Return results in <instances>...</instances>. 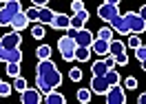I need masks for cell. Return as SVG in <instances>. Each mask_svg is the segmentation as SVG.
Listing matches in <instances>:
<instances>
[{
    "instance_id": "1",
    "label": "cell",
    "mask_w": 146,
    "mask_h": 104,
    "mask_svg": "<svg viewBox=\"0 0 146 104\" xmlns=\"http://www.w3.org/2000/svg\"><path fill=\"white\" fill-rule=\"evenodd\" d=\"M60 84H62V73L55 66V62L51 58L49 60H40L36 66V89L44 95L51 89H60Z\"/></svg>"
},
{
    "instance_id": "2",
    "label": "cell",
    "mask_w": 146,
    "mask_h": 104,
    "mask_svg": "<svg viewBox=\"0 0 146 104\" xmlns=\"http://www.w3.org/2000/svg\"><path fill=\"white\" fill-rule=\"evenodd\" d=\"M22 11V5L20 0H7L2 7H0V27H9L11 20Z\"/></svg>"
},
{
    "instance_id": "3",
    "label": "cell",
    "mask_w": 146,
    "mask_h": 104,
    "mask_svg": "<svg viewBox=\"0 0 146 104\" xmlns=\"http://www.w3.org/2000/svg\"><path fill=\"white\" fill-rule=\"evenodd\" d=\"M109 56H113L115 58V64H119V66H124L128 62V56H126V44L122 42V40H111L109 42Z\"/></svg>"
},
{
    "instance_id": "4",
    "label": "cell",
    "mask_w": 146,
    "mask_h": 104,
    "mask_svg": "<svg viewBox=\"0 0 146 104\" xmlns=\"http://www.w3.org/2000/svg\"><path fill=\"white\" fill-rule=\"evenodd\" d=\"M122 18H124V22H126V27H128V33H137V36H139L146 29V20L139 18L135 11H126Z\"/></svg>"
},
{
    "instance_id": "5",
    "label": "cell",
    "mask_w": 146,
    "mask_h": 104,
    "mask_svg": "<svg viewBox=\"0 0 146 104\" xmlns=\"http://www.w3.org/2000/svg\"><path fill=\"white\" fill-rule=\"evenodd\" d=\"M75 40L69 38V36H62V38L58 40V51H60V56L66 60V62H71L73 60V51H75Z\"/></svg>"
},
{
    "instance_id": "6",
    "label": "cell",
    "mask_w": 146,
    "mask_h": 104,
    "mask_svg": "<svg viewBox=\"0 0 146 104\" xmlns=\"http://www.w3.org/2000/svg\"><path fill=\"white\" fill-rule=\"evenodd\" d=\"M104 97H106L109 104H124L126 102V91H124V86H119V84H111L109 91L104 93Z\"/></svg>"
},
{
    "instance_id": "7",
    "label": "cell",
    "mask_w": 146,
    "mask_h": 104,
    "mask_svg": "<svg viewBox=\"0 0 146 104\" xmlns=\"http://www.w3.org/2000/svg\"><path fill=\"white\" fill-rule=\"evenodd\" d=\"M98 16L104 22H111L115 16H119V7L117 5H111V2H102L100 7H98Z\"/></svg>"
},
{
    "instance_id": "8",
    "label": "cell",
    "mask_w": 146,
    "mask_h": 104,
    "mask_svg": "<svg viewBox=\"0 0 146 104\" xmlns=\"http://www.w3.org/2000/svg\"><path fill=\"white\" fill-rule=\"evenodd\" d=\"M0 42H2V49H18L22 38H20V31H9L5 36H0Z\"/></svg>"
},
{
    "instance_id": "9",
    "label": "cell",
    "mask_w": 146,
    "mask_h": 104,
    "mask_svg": "<svg viewBox=\"0 0 146 104\" xmlns=\"http://www.w3.org/2000/svg\"><path fill=\"white\" fill-rule=\"evenodd\" d=\"M93 38H95V36H93L86 27L78 29V31H75V36H73V40H75V44H78V47H91Z\"/></svg>"
},
{
    "instance_id": "10",
    "label": "cell",
    "mask_w": 146,
    "mask_h": 104,
    "mask_svg": "<svg viewBox=\"0 0 146 104\" xmlns=\"http://www.w3.org/2000/svg\"><path fill=\"white\" fill-rule=\"evenodd\" d=\"M20 100L22 104H40L42 102V93L38 91V89H25V91H20Z\"/></svg>"
},
{
    "instance_id": "11",
    "label": "cell",
    "mask_w": 146,
    "mask_h": 104,
    "mask_svg": "<svg viewBox=\"0 0 146 104\" xmlns=\"http://www.w3.org/2000/svg\"><path fill=\"white\" fill-rule=\"evenodd\" d=\"M86 22H89V11H86V9L75 11L73 16H69V27H71V29H82Z\"/></svg>"
},
{
    "instance_id": "12",
    "label": "cell",
    "mask_w": 146,
    "mask_h": 104,
    "mask_svg": "<svg viewBox=\"0 0 146 104\" xmlns=\"http://www.w3.org/2000/svg\"><path fill=\"white\" fill-rule=\"evenodd\" d=\"M91 93H98V95H104L109 91V82H106V78L104 76H93L91 78Z\"/></svg>"
},
{
    "instance_id": "13",
    "label": "cell",
    "mask_w": 146,
    "mask_h": 104,
    "mask_svg": "<svg viewBox=\"0 0 146 104\" xmlns=\"http://www.w3.org/2000/svg\"><path fill=\"white\" fill-rule=\"evenodd\" d=\"M91 53H95V56L104 58L106 53H109V40H102V38H93V42H91Z\"/></svg>"
},
{
    "instance_id": "14",
    "label": "cell",
    "mask_w": 146,
    "mask_h": 104,
    "mask_svg": "<svg viewBox=\"0 0 146 104\" xmlns=\"http://www.w3.org/2000/svg\"><path fill=\"white\" fill-rule=\"evenodd\" d=\"M0 60L5 62H22V51L18 49H2L0 51Z\"/></svg>"
},
{
    "instance_id": "15",
    "label": "cell",
    "mask_w": 146,
    "mask_h": 104,
    "mask_svg": "<svg viewBox=\"0 0 146 104\" xmlns=\"http://www.w3.org/2000/svg\"><path fill=\"white\" fill-rule=\"evenodd\" d=\"M29 25H31V22H29L27 20V16H25V11H20L18 16H16V18L11 20V31H25V29L29 27Z\"/></svg>"
},
{
    "instance_id": "16",
    "label": "cell",
    "mask_w": 146,
    "mask_h": 104,
    "mask_svg": "<svg viewBox=\"0 0 146 104\" xmlns=\"http://www.w3.org/2000/svg\"><path fill=\"white\" fill-rule=\"evenodd\" d=\"M109 25H111V29H113V31H117L119 36H128V27H126V22H124V18H122V16H115Z\"/></svg>"
},
{
    "instance_id": "17",
    "label": "cell",
    "mask_w": 146,
    "mask_h": 104,
    "mask_svg": "<svg viewBox=\"0 0 146 104\" xmlns=\"http://www.w3.org/2000/svg\"><path fill=\"white\" fill-rule=\"evenodd\" d=\"M49 25L53 29H58V31H64V29L69 27V16H66V13H55L53 20H51Z\"/></svg>"
},
{
    "instance_id": "18",
    "label": "cell",
    "mask_w": 146,
    "mask_h": 104,
    "mask_svg": "<svg viewBox=\"0 0 146 104\" xmlns=\"http://www.w3.org/2000/svg\"><path fill=\"white\" fill-rule=\"evenodd\" d=\"M46 104H64L66 102V97H64L60 91H55V89H51L49 93H44V97H42Z\"/></svg>"
},
{
    "instance_id": "19",
    "label": "cell",
    "mask_w": 146,
    "mask_h": 104,
    "mask_svg": "<svg viewBox=\"0 0 146 104\" xmlns=\"http://www.w3.org/2000/svg\"><path fill=\"white\" fill-rule=\"evenodd\" d=\"M53 16H55V11L49 9V7H40V9H38V22H40V25H49V22L53 20Z\"/></svg>"
},
{
    "instance_id": "20",
    "label": "cell",
    "mask_w": 146,
    "mask_h": 104,
    "mask_svg": "<svg viewBox=\"0 0 146 104\" xmlns=\"http://www.w3.org/2000/svg\"><path fill=\"white\" fill-rule=\"evenodd\" d=\"M73 60L89 62V60H91V47H75V51H73Z\"/></svg>"
},
{
    "instance_id": "21",
    "label": "cell",
    "mask_w": 146,
    "mask_h": 104,
    "mask_svg": "<svg viewBox=\"0 0 146 104\" xmlns=\"http://www.w3.org/2000/svg\"><path fill=\"white\" fill-rule=\"evenodd\" d=\"M106 71H109V66L104 64V60H95V62H93L91 64V73L93 76H104V73H106Z\"/></svg>"
},
{
    "instance_id": "22",
    "label": "cell",
    "mask_w": 146,
    "mask_h": 104,
    "mask_svg": "<svg viewBox=\"0 0 146 104\" xmlns=\"http://www.w3.org/2000/svg\"><path fill=\"white\" fill-rule=\"evenodd\" d=\"M51 53H53V51H51V47H49V44H40V47L36 49L38 60H49V58H51Z\"/></svg>"
},
{
    "instance_id": "23",
    "label": "cell",
    "mask_w": 146,
    "mask_h": 104,
    "mask_svg": "<svg viewBox=\"0 0 146 104\" xmlns=\"http://www.w3.org/2000/svg\"><path fill=\"white\" fill-rule=\"evenodd\" d=\"M104 78H106L109 86H111V84H119V73H117V69H115V66H113V69H109V71L104 73Z\"/></svg>"
},
{
    "instance_id": "24",
    "label": "cell",
    "mask_w": 146,
    "mask_h": 104,
    "mask_svg": "<svg viewBox=\"0 0 146 104\" xmlns=\"http://www.w3.org/2000/svg\"><path fill=\"white\" fill-rule=\"evenodd\" d=\"M75 95H78V102H82V104H89V102H91V89H78V93H75Z\"/></svg>"
},
{
    "instance_id": "25",
    "label": "cell",
    "mask_w": 146,
    "mask_h": 104,
    "mask_svg": "<svg viewBox=\"0 0 146 104\" xmlns=\"http://www.w3.org/2000/svg\"><path fill=\"white\" fill-rule=\"evenodd\" d=\"M11 86H13V91H18V93H20V91H25L29 84H27V80H25L22 76H16V78H13V84H11Z\"/></svg>"
},
{
    "instance_id": "26",
    "label": "cell",
    "mask_w": 146,
    "mask_h": 104,
    "mask_svg": "<svg viewBox=\"0 0 146 104\" xmlns=\"http://www.w3.org/2000/svg\"><path fill=\"white\" fill-rule=\"evenodd\" d=\"M9 78L20 76V62H7V71H5Z\"/></svg>"
},
{
    "instance_id": "27",
    "label": "cell",
    "mask_w": 146,
    "mask_h": 104,
    "mask_svg": "<svg viewBox=\"0 0 146 104\" xmlns=\"http://www.w3.org/2000/svg\"><path fill=\"white\" fill-rule=\"evenodd\" d=\"M31 36H33L36 40L44 38V25H40V22H36V25L31 27Z\"/></svg>"
},
{
    "instance_id": "28",
    "label": "cell",
    "mask_w": 146,
    "mask_h": 104,
    "mask_svg": "<svg viewBox=\"0 0 146 104\" xmlns=\"http://www.w3.org/2000/svg\"><path fill=\"white\" fill-rule=\"evenodd\" d=\"M98 38H102V40H113V29L111 27H100V31H98Z\"/></svg>"
},
{
    "instance_id": "29",
    "label": "cell",
    "mask_w": 146,
    "mask_h": 104,
    "mask_svg": "<svg viewBox=\"0 0 146 104\" xmlns=\"http://www.w3.org/2000/svg\"><path fill=\"white\" fill-rule=\"evenodd\" d=\"M38 9H40V7H29V9L25 11V16H27L29 22H38Z\"/></svg>"
},
{
    "instance_id": "30",
    "label": "cell",
    "mask_w": 146,
    "mask_h": 104,
    "mask_svg": "<svg viewBox=\"0 0 146 104\" xmlns=\"http://www.w3.org/2000/svg\"><path fill=\"white\" fill-rule=\"evenodd\" d=\"M11 91H13V86L0 80V97H7V95H11Z\"/></svg>"
},
{
    "instance_id": "31",
    "label": "cell",
    "mask_w": 146,
    "mask_h": 104,
    "mask_svg": "<svg viewBox=\"0 0 146 104\" xmlns=\"http://www.w3.org/2000/svg\"><path fill=\"white\" fill-rule=\"evenodd\" d=\"M69 80H73V82H80V80H82V71H80L78 66H73L71 71H69Z\"/></svg>"
},
{
    "instance_id": "32",
    "label": "cell",
    "mask_w": 146,
    "mask_h": 104,
    "mask_svg": "<svg viewBox=\"0 0 146 104\" xmlns=\"http://www.w3.org/2000/svg\"><path fill=\"white\" fill-rule=\"evenodd\" d=\"M139 44H142V40L137 38V33H128V47H131V49H137Z\"/></svg>"
},
{
    "instance_id": "33",
    "label": "cell",
    "mask_w": 146,
    "mask_h": 104,
    "mask_svg": "<svg viewBox=\"0 0 146 104\" xmlns=\"http://www.w3.org/2000/svg\"><path fill=\"white\" fill-rule=\"evenodd\" d=\"M124 89H128V91H133V89H137V80L133 76H128L126 80H124Z\"/></svg>"
},
{
    "instance_id": "34",
    "label": "cell",
    "mask_w": 146,
    "mask_h": 104,
    "mask_svg": "<svg viewBox=\"0 0 146 104\" xmlns=\"http://www.w3.org/2000/svg\"><path fill=\"white\" fill-rule=\"evenodd\" d=\"M135 56H137L139 62H144V60H146V47H144V44H139V47L135 49Z\"/></svg>"
},
{
    "instance_id": "35",
    "label": "cell",
    "mask_w": 146,
    "mask_h": 104,
    "mask_svg": "<svg viewBox=\"0 0 146 104\" xmlns=\"http://www.w3.org/2000/svg\"><path fill=\"white\" fill-rule=\"evenodd\" d=\"M84 9V0H73L71 2V11L75 13V11H82Z\"/></svg>"
},
{
    "instance_id": "36",
    "label": "cell",
    "mask_w": 146,
    "mask_h": 104,
    "mask_svg": "<svg viewBox=\"0 0 146 104\" xmlns=\"http://www.w3.org/2000/svg\"><path fill=\"white\" fill-rule=\"evenodd\" d=\"M102 60H104V64L109 66V69H113V66H115V58H113V56H109V53L102 58Z\"/></svg>"
},
{
    "instance_id": "37",
    "label": "cell",
    "mask_w": 146,
    "mask_h": 104,
    "mask_svg": "<svg viewBox=\"0 0 146 104\" xmlns=\"http://www.w3.org/2000/svg\"><path fill=\"white\" fill-rule=\"evenodd\" d=\"M33 7H49V0H31Z\"/></svg>"
},
{
    "instance_id": "38",
    "label": "cell",
    "mask_w": 146,
    "mask_h": 104,
    "mask_svg": "<svg viewBox=\"0 0 146 104\" xmlns=\"http://www.w3.org/2000/svg\"><path fill=\"white\" fill-rule=\"evenodd\" d=\"M137 16H139V18H144V20H146V7H142V9L137 11Z\"/></svg>"
},
{
    "instance_id": "39",
    "label": "cell",
    "mask_w": 146,
    "mask_h": 104,
    "mask_svg": "<svg viewBox=\"0 0 146 104\" xmlns=\"http://www.w3.org/2000/svg\"><path fill=\"white\" fill-rule=\"evenodd\" d=\"M102 2H111V5H117L119 0H102Z\"/></svg>"
},
{
    "instance_id": "40",
    "label": "cell",
    "mask_w": 146,
    "mask_h": 104,
    "mask_svg": "<svg viewBox=\"0 0 146 104\" xmlns=\"http://www.w3.org/2000/svg\"><path fill=\"white\" fill-rule=\"evenodd\" d=\"M0 51H2V42H0Z\"/></svg>"
},
{
    "instance_id": "41",
    "label": "cell",
    "mask_w": 146,
    "mask_h": 104,
    "mask_svg": "<svg viewBox=\"0 0 146 104\" xmlns=\"http://www.w3.org/2000/svg\"><path fill=\"white\" fill-rule=\"evenodd\" d=\"M0 2H7V0H0Z\"/></svg>"
}]
</instances>
